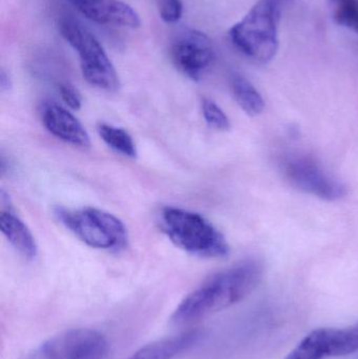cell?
<instances>
[{"instance_id": "ffe728a7", "label": "cell", "mask_w": 358, "mask_h": 359, "mask_svg": "<svg viewBox=\"0 0 358 359\" xmlns=\"http://www.w3.org/2000/svg\"><path fill=\"white\" fill-rule=\"evenodd\" d=\"M59 94L63 102L73 111H79L82 107L81 95L71 84H61L59 86Z\"/></svg>"}, {"instance_id": "44dd1931", "label": "cell", "mask_w": 358, "mask_h": 359, "mask_svg": "<svg viewBox=\"0 0 358 359\" xmlns=\"http://www.w3.org/2000/svg\"><path fill=\"white\" fill-rule=\"evenodd\" d=\"M12 88V80H11L10 75L6 73V69H1L0 71V90L1 92H6Z\"/></svg>"}, {"instance_id": "8992f818", "label": "cell", "mask_w": 358, "mask_h": 359, "mask_svg": "<svg viewBox=\"0 0 358 359\" xmlns=\"http://www.w3.org/2000/svg\"><path fill=\"white\" fill-rule=\"evenodd\" d=\"M109 351V341L100 331L77 328L50 337L29 359H106Z\"/></svg>"}, {"instance_id": "277c9868", "label": "cell", "mask_w": 358, "mask_h": 359, "mask_svg": "<svg viewBox=\"0 0 358 359\" xmlns=\"http://www.w3.org/2000/svg\"><path fill=\"white\" fill-rule=\"evenodd\" d=\"M57 219L80 241L101 250H121L128 245V230L121 219L102 209L58 207Z\"/></svg>"}, {"instance_id": "8fae6325", "label": "cell", "mask_w": 358, "mask_h": 359, "mask_svg": "<svg viewBox=\"0 0 358 359\" xmlns=\"http://www.w3.org/2000/svg\"><path fill=\"white\" fill-rule=\"evenodd\" d=\"M1 213H0V228L11 245L22 255L25 259H35L38 253L37 243L25 222L15 215L14 209L10 204V198L1 190L0 194Z\"/></svg>"}, {"instance_id": "ac0fdd59", "label": "cell", "mask_w": 358, "mask_h": 359, "mask_svg": "<svg viewBox=\"0 0 358 359\" xmlns=\"http://www.w3.org/2000/svg\"><path fill=\"white\" fill-rule=\"evenodd\" d=\"M334 19L338 25L358 34V0L334 8Z\"/></svg>"}, {"instance_id": "ba28073f", "label": "cell", "mask_w": 358, "mask_h": 359, "mask_svg": "<svg viewBox=\"0 0 358 359\" xmlns=\"http://www.w3.org/2000/svg\"><path fill=\"white\" fill-rule=\"evenodd\" d=\"M286 176L294 187L323 200H338L347 194L346 187L338 180L308 158L290 161L286 166Z\"/></svg>"}, {"instance_id": "3957f363", "label": "cell", "mask_w": 358, "mask_h": 359, "mask_svg": "<svg viewBox=\"0 0 358 359\" xmlns=\"http://www.w3.org/2000/svg\"><path fill=\"white\" fill-rule=\"evenodd\" d=\"M162 231L177 247L195 257L218 259L228 255L224 236L203 215L179 207H164L160 213Z\"/></svg>"}, {"instance_id": "2e32d148", "label": "cell", "mask_w": 358, "mask_h": 359, "mask_svg": "<svg viewBox=\"0 0 358 359\" xmlns=\"http://www.w3.org/2000/svg\"><path fill=\"white\" fill-rule=\"evenodd\" d=\"M326 358L323 344L317 330L307 335L285 359H323Z\"/></svg>"}, {"instance_id": "5bb4252c", "label": "cell", "mask_w": 358, "mask_h": 359, "mask_svg": "<svg viewBox=\"0 0 358 359\" xmlns=\"http://www.w3.org/2000/svg\"><path fill=\"white\" fill-rule=\"evenodd\" d=\"M231 90L239 107L248 116L256 117L264 111L265 102L254 84L241 75L231 78Z\"/></svg>"}, {"instance_id": "e0dca14e", "label": "cell", "mask_w": 358, "mask_h": 359, "mask_svg": "<svg viewBox=\"0 0 358 359\" xmlns=\"http://www.w3.org/2000/svg\"><path fill=\"white\" fill-rule=\"evenodd\" d=\"M204 120L210 128L216 130H228L230 122L226 114L212 99L203 98L201 103Z\"/></svg>"}, {"instance_id": "4fadbf2b", "label": "cell", "mask_w": 358, "mask_h": 359, "mask_svg": "<svg viewBox=\"0 0 358 359\" xmlns=\"http://www.w3.org/2000/svg\"><path fill=\"white\" fill-rule=\"evenodd\" d=\"M326 356H346L358 351V324L346 329H317Z\"/></svg>"}, {"instance_id": "52a82bcc", "label": "cell", "mask_w": 358, "mask_h": 359, "mask_svg": "<svg viewBox=\"0 0 358 359\" xmlns=\"http://www.w3.org/2000/svg\"><path fill=\"white\" fill-rule=\"evenodd\" d=\"M170 58L185 77L199 81L214 62V44L203 32L183 29L172 39Z\"/></svg>"}, {"instance_id": "5b68a950", "label": "cell", "mask_w": 358, "mask_h": 359, "mask_svg": "<svg viewBox=\"0 0 358 359\" xmlns=\"http://www.w3.org/2000/svg\"><path fill=\"white\" fill-rule=\"evenodd\" d=\"M58 29L63 39L77 52L86 82L106 92L119 90V76L99 40L71 18L61 19Z\"/></svg>"}, {"instance_id": "7a4b0ae2", "label": "cell", "mask_w": 358, "mask_h": 359, "mask_svg": "<svg viewBox=\"0 0 358 359\" xmlns=\"http://www.w3.org/2000/svg\"><path fill=\"white\" fill-rule=\"evenodd\" d=\"M292 0H259L242 20L229 29L233 46L259 63L270 62L280 48L279 27Z\"/></svg>"}, {"instance_id": "9c48e42d", "label": "cell", "mask_w": 358, "mask_h": 359, "mask_svg": "<svg viewBox=\"0 0 358 359\" xmlns=\"http://www.w3.org/2000/svg\"><path fill=\"white\" fill-rule=\"evenodd\" d=\"M80 14L99 25L137 29L141 18L132 6L122 0H67Z\"/></svg>"}, {"instance_id": "9a60e30c", "label": "cell", "mask_w": 358, "mask_h": 359, "mask_svg": "<svg viewBox=\"0 0 358 359\" xmlns=\"http://www.w3.org/2000/svg\"><path fill=\"white\" fill-rule=\"evenodd\" d=\"M98 134L103 142L116 153L132 159L138 155L134 139L124 128L100 123L98 126Z\"/></svg>"}, {"instance_id": "d6986e66", "label": "cell", "mask_w": 358, "mask_h": 359, "mask_svg": "<svg viewBox=\"0 0 358 359\" xmlns=\"http://www.w3.org/2000/svg\"><path fill=\"white\" fill-rule=\"evenodd\" d=\"M158 8L165 23H177L183 15L182 0H158Z\"/></svg>"}, {"instance_id": "30bf717a", "label": "cell", "mask_w": 358, "mask_h": 359, "mask_svg": "<svg viewBox=\"0 0 358 359\" xmlns=\"http://www.w3.org/2000/svg\"><path fill=\"white\" fill-rule=\"evenodd\" d=\"M41 121L46 130L59 140L74 147H90V135L85 128L73 114L61 105L44 103L41 109Z\"/></svg>"}, {"instance_id": "6da1fadb", "label": "cell", "mask_w": 358, "mask_h": 359, "mask_svg": "<svg viewBox=\"0 0 358 359\" xmlns=\"http://www.w3.org/2000/svg\"><path fill=\"white\" fill-rule=\"evenodd\" d=\"M263 264L247 261L219 272L191 291L170 318L174 325H188L243 301L262 280Z\"/></svg>"}, {"instance_id": "7402d4cb", "label": "cell", "mask_w": 358, "mask_h": 359, "mask_svg": "<svg viewBox=\"0 0 358 359\" xmlns=\"http://www.w3.org/2000/svg\"><path fill=\"white\" fill-rule=\"evenodd\" d=\"M349 1H350V0H331L333 8H338V6H343V4H347V2Z\"/></svg>"}, {"instance_id": "7c38bea8", "label": "cell", "mask_w": 358, "mask_h": 359, "mask_svg": "<svg viewBox=\"0 0 358 359\" xmlns=\"http://www.w3.org/2000/svg\"><path fill=\"white\" fill-rule=\"evenodd\" d=\"M201 337L197 329L147 344L128 359H174L193 347Z\"/></svg>"}]
</instances>
